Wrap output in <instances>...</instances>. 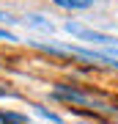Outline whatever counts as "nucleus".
<instances>
[{"mask_svg": "<svg viewBox=\"0 0 118 124\" xmlns=\"http://www.w3.org/2000/svg\"><path fill=\"white\" fill-rule=\"evenodd\" d=\"M63 28H66V31H69L71 36H77V39H83V41H91V44H104V47H118V39H115V36L99 33V31H91V28H85V25L74 22V19H69V22H66Z\"/></svg>", "mask_w": 118, "mask_h": 124, "instance_id": "f257e3e1", "label": "nucleus"}, {"mask_svg": "<svg viewBox=\"0 0 118 124\" xmlns=\"http://www.w3.org/2000/svg\"><path fill=\"white\" fill-rule=\"evenodd\" d=\"M93 3L96 0H52V6H58L63 11H88Z\"/></svg>", "mask_w": 118, "mask_h": 124, "instance_id": "f03ea898", "label": "nucleus"}, {"mask_svg": "<svg viewBox=\"0 0 118 124\" xmlns=\"http://www.w3.org/2000/svg\"><path fill=\"white\" fill-rule=\"evenodd\" d=\"M25 25L39 28V31H49V33H52V22H49V19H44V17H39V14H28V17H25Z\"/></svg>", "mask_w": 118, "mask_h": 124, "instance_id": "7ed1b4c3", "label": "nucleus"}, {"mask_svg": "<svg viewBox=\"0 0 118 124\" xmlns=\"http://www.w3.org/2000/svg\"><path fill=\"white\" fill-rule=\"evenodd\" d=\"M0 121H3V124H28V116H22V113H11V110H3V113H0Z\"/></svg>", "mask_w": 118, "mask_h": 124, "instance_id": "20e7f679", "label": "nucleus"}, {"mask_svg": "<svg viewBox=\"0 0 118 124\" xmlns=\"http://www.w3.org/2000/svg\"><path fill=\"white\" fill-rule=\"evenodd\" d=\"M36 113H39V116H44V119H49V121H55V124L61 121V119H58L52 110H47V108H39V105H36Z\"/></svg>", "mask_w": 118, "mask_h": 124, "instance_id": "39448f33", "label": "nucleus"}, {"mask_svg": "<svg viewBox=\"0 0 118 124\" xmlns=\"http://www.w3.org/2000/svg\"><path fill=\"white\" fill-rule=\"evenodd\" d=\"M0 39H6V41H17V36H14L11 31H6V28H0Z\"/></svg>", "mask_w": 118, "mask_h": 124, "instance_id": "423d86ee", "label": "nucleus"}, {"mask_svg": "<svg viewBox=\"0 0 118 124\" xmlns=\"http://www.w3.org/2000/svg\"><path fill=\"white\" fill-rule=\"evenodd\" d=\"M0 22H6V25H11V22H17V19H14L11 14H6V11H0Z\"/></svg>", "mask_w": 118, "mask_h": 124, "instance_id": "0eeeda50", "label": "nucleus"}, {"mask_svg": "<svg viewBox=\"0 0 118 124\" xmlns=\"http://www.w3.org/2000/svg\"><path fill=\"white\" fill-rule=\"evenodd\" d=\"M104 55H110V58H115V61H118V47H113V50H107Z\"/></svg>", "mask_w": 118, "mask_h": 124, "instance_id": "6e6552de", "label": "nucleus"}, {"mask_svg": "<svg viewBox=\"0 0 118 124\" xmlns=\"http://www.w3.org/2000/svg\"><path fill=\"white\" fill-rule=\"evenodd\" d=\"M0 97H17L14 91H6V88H0Z\"/></svg>", "mask_w": 118, "mask_h": 124, "instance_id": "1a4fd4ad", "label": "nucleus"}]
</instances>
